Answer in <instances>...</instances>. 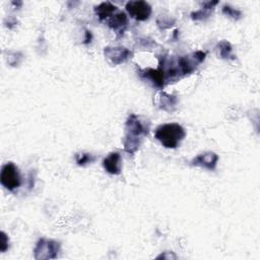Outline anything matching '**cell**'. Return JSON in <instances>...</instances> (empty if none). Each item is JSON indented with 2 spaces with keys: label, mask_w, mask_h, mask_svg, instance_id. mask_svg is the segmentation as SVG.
I'll use <instances>...</instances> for the list:
<instances>
[{
  "label": "cell",
  "mask_w": 260,
  "mask_h": 260,
  "mask_svg": "<svg viewBox=\"0 0 260 260\" xmlns=\"http://www.w3.org/2000/svg\"><path fill=\"white\" fill-rule=\"evenodd\" d=\"M127 24L128 19L124 13H118L117 15L113 16L108 22L109 27L117 32V34H123L124 30L127 27Z\"/></svg>",
  "instance_id": "cell-9"
},
{
  "label": "cell",
  "mask_w": 260,
  "mask_h": 260,
  "mask_svg": "<svg viewBox=\"0 0 260 260\" xmlns=\"http://www.w3.org/2000/svg\"><path fill=\"white\" fill-rule=\"evenodd\" d=\"M161 101H162V105H163L162 108L165 109V110H167V107H173V106L176 105L175 97H171L167 94H162Z\"/></svg>",
  "instance_id": "cell-14"
},
{
  "label": "cell",
  "mask_w": 260,
  "mask_h": 260,
  "mask_svg": "<svg viewBox=\"0 0 260 260\" xmlns=\"http://www.w3.org/2000/svg\"><path fill=\"white\" fill-rule=\"evenodd\" d=\"M218 161H219L218 156H216L214 153L208 152V153L198 155L196 158L192 160L191 163L193 166H196V167H201L207 170H214L216 167V164H218Z\"/></svg>",
  "instance_id": "cell-6"
},
{
  "label": "cell",
  "mask_w": 260,
  "mask_h": 260,
  "mask_svg": "<svg viewBox=\"0 0 260 260\" xmlns=\"http://www.w3.org/2000/svg\"><path fill=\"white\" fill-rule=\"evenodd\" d=\"M145 76H148L149 78L152 79V81L160 86V88H162V86H164V83H165V80H166V74H165V71L162 67H160L159 69H149L146 71L145 73Z\"/></svg>",
  "instance_id": "cell-10"
},
{
  "label": "cell",
  "mask_w": 260,
  "mask_h": 260,
  "mask_svg": "<svg viewBox=\"0 0 260 260\" xmlns=\"http://www.w3.org/2000/svg\"><path fill=\"white\" fill-rule=\"evenodd\" d=\"M149 130L140 121L139 117L135 114L130 115L126 122V137L124 142L125 152L130 155L135 154L141 146L142 138L147 136Z\"/></svg>",
  "instance_id": "cell-1"
},
{
  "label": "cell",
  "mask_w": 260,
  "mask_h": 260,
  "mask_svg": "<svg viewBox=\"0 0 260 260\" xmlns=\"http://www.w3.org/2000/svg\"><path fill=\"white\" fill-rule=\"evenodd\" d=\"M2 184L10 191L18 189L22 184V178L18 167L14 163H8L3 167L0 174Z\"/></svg>",
  "instance_id": "cell-3"
},
{
  "label": "cell",
  "mask_w": 260,
  "mask_h": 260,
  "mask_svg": "<svg viewBox=\"0 0 260 260\" xmlns=\"http://www.w3.org/2000/svg\"><path fill=\"white\" fill-rule=\"evenodd\" d=\"M8 243H9V239L6 236V234L3 232L2 233V245H0V246H2V251L3 252H5L8 249V247H9Z\"/></svg>",
  "instance_id": "cell-16"
},
{
  "label": "cell",
  "mask_w": 260,
  "mask_h": 260,
  "mask_svg": "<svg viewBox=\"0 0 260 260\" xmlns=\"http://www.w3.org/2000/svg\"><path fill=\"white\" fill-rule=\"evenodd\" d=\"M216 51L219 52V55L224 58V59H234V55L232 52V47L230 45V43L224 41L221 42L218 44V47H216Z\"/></svg>",
  "instance_id": "cell-12"
},
{
  "label": "cell",
  "mask_w": 260,
  "mask_h": 260,
  "mask_svg": "<svg viewBox=\"0 0 260 260\" xmlns=\"http://www.w3.org/2000/svg\"><path fill=\"white\" fill-rule=\"evenodd\" d=\"M95 161V158L91 154H78L76 155V163L79 166H84L91 164Z\"/></svg>",
  "instance_id": "cell-13"
},
{
  "label": "cell",
  "mask_w": 260,
  "mask_h": 260,
  "mask_svg": "<svg viewBox=\"0 0 260 260\" xmlns=\"http://www.w3.org/2000/svg\"><path fill=\"white\" fill-rule=\"evenodd\" d=\"M60 250V244L46 239H40L35 248L36 259H52L56 258Z\"/></svg>",
  "instance_id": "cell-4"
},
{
  "label": "cell",
  "mask_w": 260,
  "mask_h": 260,
  "mask_svg": "<svg viewBox=\"0 0 260 260\" xmlns=\"http://www.w3.org/2000/svg\"><path fill=\"white\" fill-rule=\"evenodd\" d=\"M105 55L112 61V63L120 64L126 61L130 56L133 55V53L122 47H115V48L107 47L105 48Z\"/></svg>",
  "instance_id": "cell-7"
},
{
  "label": "cell",
  "mask_w": 260,
  "mask_h": 260,
  "mask_svg": "<svg viewBox=\"0 0 260 260\" xmlns=\"http://www.w3.org/2000/svg\"><path fill=\"white\" fill-rule=\"evenodd\" d=\"M103 167L112 175H119L121 172V156L119 153H111L103 161Z\"/></svg>",
  "instance_id": "cell-8"
},
{
  "label": "cell",
  "mask_w": 260,
  "mask_h": 260,
  "mask_svg": "<svg viewBox=\"0 0 260 260\" xmlns=\"http://www.w3.org/2000/svg\"><path fill=\"white\" fill-rule=\"evenodd\" d=\"M126 11L137 21H147L152 14L151 6L146 2H129L126 5Z\"/></svg>",
  "instance_id": "cell-5"
},
{
  "label": "cell",
  "mask_w": 260,
  "mask_h": 260,
  "mask_svg": "<svg viewBox=\"0 0 260 260\" xmlns=\"http://www.w3.org/2000/svg\"><path fill=\"white\" fill-rule=\"evenodd\" d=\"M185 136V129L178 123L160 125L155 133L156 139L167 149H176Z\"/></svg>",
  "instance_id": "cell-2"
},
{
  "label": "cell",
  "mask_w": 260,
  "mask_h": 260,
  "mask_svg": "<svg viewBox=\"0 0 260 260\" xmlns=\"http://www.w3.org/2000/svg\"><path fill=\"white\" fill-rule=\"evenodd\" d=\"M116 10H117V8L115 6H113L112 4H110V3H103V4H101L99 7H97L95 9V12H96L98 18L101 21H103V20H106L107 18L111 17Z\"/></svg>",
  "instance_id": "cell-11"
},
{
  "label": "cell",
  "mask_w": 260,
  "mask_h": 260,
  "mask_svg": "<svg viewBox=\"0 0 260 260\" xmlns=\"http://www.w3.org/2000/svg\"><path fill=\"white\" fill-rule=\"evenodd\" d=\"M223 13H224L226 16L232 17V18H234V19H238V18L241 16V13H240L239 11H236V10L230 8V7H227V6H225V7L223 8Z\"/></svg>",
  "instance_id": "cell-15"
}]
</instances>
